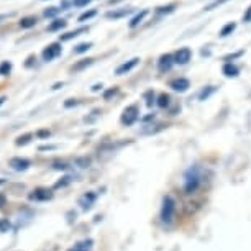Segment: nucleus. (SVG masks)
I'll use <instances>...</instances> for the list:
<instances>
[{"mask_svg":"<svg viewBox=\"0 0 251 251\" xmlns=\"http://www.w3.org/2000/svg\"><path fill=\"white\" fill-rule=\"evenodd\" d=\"M171 87H173V91H176V92H186L187 89L191 87V82H189L187 79H184V77H179V79L173 80Z\"/></svg>","mask_w":251,"mask_h":251,"instance_id":"9d476101","label":"nucleus"},{"mask_svg":"<svg viewBox=\"0 0 251 251\" xmlns=\"http://www.w3.org/2000/svg\"><path fill=\"white\" fill-rule=\"evenodd\" d=\"M33 140V133H25V135H20L18 138L15 140V145L17 146H25L28 145L30 141Z\"/></svg>","mask_w":251,"mask_h":251,"instance_id":"6ab92c4d","label":"nucleus"},{"mask_svg":"<svg viewBox=\"0 0 251 251\" xmlns=\"http://www.w3.org/2000/svg\"><path fill=\"white\" fill-rule=\"evenodd\" d=\"M174 212H176V201L171 196H166L163 201V208H161V219L163 222H171L174 217Z\"/></svg>","mask_w":251,"mask_h":251,"instance_id":"f03ea898","label":"nucleus"},{"mask_svg":"<svg viewBox=\"0 0 251 251\" xmlns=\"http://www.w3.org/2000/svg\"><path fill=\"white\" fill-rule=\"evenodd\" d=\"M75 164H79L80 168H87V166L91 164V159H89V158H79V159H75Z\"/></svg>","mask_w":251,"mask_h":251,"instance_id":"2f4dec72","label":"nucleus"},{"mask_svg":"<svg viewBox=\"0 0 251 251\" xmlns=\"http://www.w3.org/2000/svg\"><path fill=\"white\" fill-rule=\"evenodd\" d=\"M5 100H7V97H5V96H2V97H0V107H2L3 103H5Z\"/></svg>","mask_w":251,"mask_h":251,"instance_id":"c03bdc74","label":"nucleus"},{"mask_svg":"<svg viewBox=\"0 0 251 251\" xmlns=\"http://www.w3.org/2000/svg\"><path fill=\"white\" fill-rule=\"evenodd\" d=\"M212 92H215V87H208V89H203V91L201 92V94H199V99H201V100H205V99H208V97H210V94Z\"/></svg>","mask_w":251,"mask_h":251,"instance_id":"cd10ccee","label":"nucleus"},{"mask_svg":"<svg viewBox=\"0 0 251 251\" xmlns=\"http://www.w3.org/2000/svg\"><path fill=\"white\" fill-rule=\"evenodd\" d=\"M50 135H51V131H50V130H38V131H36V136H38V138H48Z\"/></svg>","mask_w":251,"mask_h":251,"instance_id":"f704fd0d","label":"nucleus"},{"mask_svg":"<svg viewBox=\"0 0 251 251\" xmlns=\"http://www.w3.org/2000/svg\"><path fill=\"white\" fill-rule=\"evenodd\" d=\"M12 63L10 61H2V63H0V75H8L12 73Z\"/></svg>","mask_w":251,"mask_h":251,"instance_id":"412c9836","label":"nucleus"},{"mask_svg":"<svg viewBox=\"0 0 251 251\" xmlns=\"http://www.w3.org/2000/svg\"><path fill=\"white\" fill-rule=\"evenodd\" d=\"M192 58V51L189 48H181L179 51H176L174 54V63L176 64H187Z\"/></svg>","mask_w":251,"mask_h":251,"instance_id":"0eeeda50","label":"nucleus"},{"mask_svg":"<svg viewBox=\"0 0 251 251\" xmlns=\"http://www.w3.org/2000/svg\"><path fill=\"white\" fill-rule=\"evenodd\" d=\"M96 15H97V10H87V12L80 13L79 18H77V22H79V23H84V22L91 20V18H92V17H96Z\"/></svg>","mask_w":251,"mask_h":251,"instance_id":"4be33fe9","label":"nucleus"},{"mask_svg":"<svg viewBox=\"0 0 251 251\" xmlns=\"http://www.w3.org/2000/svg\"><path fill=\"white\" fill-rule=\"evenodd\" d=\"M133 12L131 8H120V10H110L105 13L107 18H110V20H118V18H123L126 15H130V13Z\"/></svg>","mask_w":251,"mask_h":251,"instance_id":"9b49d317","label":"nucleus"},{"mask_svg":"<svg viewBox=\"0 0 251 251\" xmlns=\"http://www.w3.org/2000/svg\"><path fill=\"white\" fill-rule=\"evenodd\" d=\"M68 26V22L63 20V18H56L48 25V31L50 33H54V31H59V30H64Z\"/></svg>","mask_w":251,"mask_h":251,"instance_id":"f8f14e48","label":"nucleus"},{"mask_svg":"<svg viewBox=\"0 0 251 251\" xmlns=\"http://www.w3.org/2000/svg\"><path fill=\"white\" fill-rule=\"evenodd\" d=\"M94 64V59L92 58H87V59H80L79 63H75L73 68H71V71L73 73H79V71H84L86 68H89V66Z\"/></svg>","mask_w":251,"mask_h":251,"instance_id":"4468645a","label":"nucleus"},{"mask_svg":"<svg viewBox=\"0 0 251 251\" xmlns=\"http://www.w3.org/2000/svg\"><path fill=\"white\" fill-rule=\"evenodd\" d=\"M117 94H118V87H112V89H108L105 94H103V99H105V100H110V99L113 96H117Z\"/></svg>","mask_w":251,"mask_h":251,"instance_id":"c756f323","label":"nucleus"},{"mask_svg":"<svg viewBox=\"0 0 251 251\" xmlns=\"http://www.w3.org/2000/svg\"><path fill=\"white\" fill-rule=\"evenodd\" d=\"M138 117H140L138 107H136V105H130V107H126L125 110H123L120 120H122L123 125L130 126V125H133L136 120H138Z\"/></svg>","mask_w":251,"mask_h":251,"instance_id":"20e7f679","label":"nucleus"},{"mask_svg":"<svg viewBox=\"0 0 251 251\" xmlns=\"http://www.w3.org/2000/svg\"><path fill=\"white\" fill-rule=\"evenodd\" d=\"M91 2H92V0H73L74 7H87Z\"/></svg>","mask_w":251,"mask_h":251,"instance_id":"72a5a7b5","label":"nucleus"},{"mask_svg":"<svg viewBox=\"0 0 251 251\" xmlns=\"http://www.w3.org/2000/svg\"><path fill=\"white\" fill-rule=\"evenodd\" d=\"M53 169H58V171H66V169H68V164H64V163H54L53 164Z\"/></svg>","mask_w":251,"mask_h":251,"instance_id":"e433bc0d","label":"nucleus"},{"mask_svg":"<svg viewBox=\"0 0 251 251\" xmlns=\"http://www.w3.org/2000/svg\"><path fill=\"white\" fill-rule=\"evenodd\" d=\"M91 48H92V43H80V45H77L74 48V53L75 54H82V53H87Z\"/></svg>","mask_w":251,"mask_h":251,"instance_id":"b1692460","label":"nucleus"},{"mask_svg":"<svg viewBox=\"0 0 251 251\" xmlns=\"http://www.w3.org/2000/svg\"><path fill=\"white\" fill-rule=\"evenodd\" d=\"M63 86H64L63 82H58V84H54V86H53V91H58V89H61V87H63Z\"/></svg>","mask_w":251,"mask_h":251,"instance_id":"37998d69","label":"nucleus"},{"mask_svg":"<svg viewBox=\"0 0 251 251\" xmlns=\"http://www.w3.org/2000/svg\"><path fill=\"white\" fill-rule=\"evenodd\" d=\"M59 12H61V8H58V7H50V8H46V10L43 12V17H46V18H54V17L59 15Z\"/></svg>","mask_w":251,"mask_h":251,"instance_id":"5701e85b","label":"nucleus"},{"mask_svg":"<svg viewBox=\"0 0 251 251\" xmlns=\"http://www.w3.org/2000/svg\"><path fill=\"white\" fill-rule=\"evenodd\" d=\"M243 20L245 22H251V7L248 8V10H246V13L243 15Z\"/></svg>","mask_w":251,"mask_h":251,"instance_id":"58836bf2","label":"nucleus"},{"mask_svg":"<svg viewBox=\"0 0 251 251\" xmlns=\"http://www.w3.org/2000/svg\"><path fill=\"white\" fill-rule=\"evenodd\" d=\"M5 203H7V197L3 196V194H0V208L5 205Z\"/></svg>","mask_w":251,"mask_h":251,"instance_id":"a19ab883","label":"nucleus"},{"mask_svg":"<svg viewBox=\"0 0 251 251\" xmlns=\"http://www.w3.org/2000/svg\"><path fill=\"white\" fill-rule=\"evenodd\" d=\"M61 53H63V46H61V43H51L43 50L41 56H43V61L50 63V61H53L58 58V56H61Z\"/></svg>","mask_w":251,"mask_h":251,"instance_id":"7ed1b4c3","label":"nucleus"},{"mask_svg":"<svg viewBox=\"0 0 251 251\" xmlns=\"http://www.w3.org/2000/svg\"><path fill=\"white\" fill-rule=\"evenodd\" d=\"M12 228V225H10V222H8V219H3V220H0V231H8Z\"/></svg>","mask_w":251,"mask_h":251,"instance_id":"c85d7f7f","label":"nucleus"},{"mask_svg":"<svg viewBox=\"0 0 251 251\" xmlns=\"http://www.w3.org/2000/svg\"><path fill=\"white\" fill-rule=\"evenodd\" d=\"M174 8H176L174 5H166V7H159L156 12H158L159 15H163V13H173V12H174Z\"/></svg>","mask_w":251,"mask_h":251,"instance_id":"7c9ffc66","label":"nucleus"},{"mask_svg":"<svg viewBox=\"0 0 251 251\" xmlns=\"http://www.w3.org/2000/svg\"><path fill=\"white\" fill-rule=\"evenodd\" d=\"M2 184H5V179H0V186H2Z\"/></svg>","mask_w":251,"mask_h":251,"instance_id":"a18cd8bd","label":"nucleus"},{"mask_svg":"<svg viewBox=\"0 0 251 251\" xmlns=\"http://www.w3.org/2000/svg\"><path fill=\"white\" fill-rule=\"evenodd\" d=\"M145 97H146V105H148V107L153 105V102H154V94H153V92H148Z\"/></svg>","mask_w":251,"mask_h":251,"instance_id":"c9c22d12","label":"nucleus"},{"mask_svg":"<svg viewBox=\"0 0 251 251\" xmlns=\"http://www.w3.org/2000/svg\"><path fill=\"white\" fill-rule=\"evenodd\" d=\"M169 100H171V99H169V96H166V94H161L159 99H158V105L161 108H166V107L169 105Z\"/></svg>","mask_w":251,"mask_h":251,"instance_id":"a878e982","label":"nucleus"},{"mask_svg":"<svg viewBox=\"0 0 251 251\" xmlns=\"http://www.w3.org/2000/svg\"><path fill=\"white\" fill-rule=\"evenodd\" d=\"M201 186V171L197 168H191L186 174V184H184V191L186 194H194Z\"/></svg>","mask_w":251,"mask_h":251,"instance_id":"f257e3e1","label":"nucleus"},{"mask_svg":"<svg viewBox=\"0 0 251 251\" xmlns=\"http://www.w3.org/2000/svg\"><path fill=\"white\" fill-rule=\"evenodd\" d=\"M33 61H36V56H30V58L26 59V63H25V66H26V68H31Z\"/></svg>","mask_w":251,"mask_h":251,"instance_id":"ea45409f","label":"nucleus"},{"mask_svg":"<svg viewBox=\"0 0 251 251\" xmlns=\"http://www.w3.org/2000/svg\"><path fill=\"white\" fill-rule=\"evenodd\" d=\"M71 181H73V177H71V176H64L63 179H61V181H58V182L54 184V189L66 187V186H68V184H71Z\"/></svg>","mask_w":251,"mask_h":251,"instance_id":"bb28decb","label":"nucleus"},{"mask_svg":"<svg viewBox=\"0 0 251 251\" xmlns=\"http://www.w3.org/2000/svg\"><path fill=\"white\" fill-rule=\"evenodd\" d=\"M174 64V56L171 54H163L158 61V69L161 71V73H164V71H169L173 68Z\"/></svg>","mask_w":251,"mask_h":251,"instance_id":"1a4fd4ad","label":"nucleus"},{"mask_svg":"<svg viewBox=\"0 0 251 251\" xmlns=\"http://www.w3.org/2000/svg\"><path fill=\"white\" fill-rule=\"evenodd\" d=\"M222 73H224L226 77H236V75L240 74V69L236 68L233 63H226L224 66V69H222Z\"/></svg>","mask_w":251,"mask_h":251,"instance_id":"ddd939ff","label":"nucleus"},{"mask_svg":"<svg viewBox=\"0 0 251 251\" xmlns=\"http://www.w3.org/2000/svg\"><path fill=\"white\" fill-rule=\"evenodd\" d=\"M38 23V18L35 15H30V17H23L20 20V28H25V30H28V28H33Z\"/></svg>","mask_w":251,"mask_h":251,"instance_id":"f3484780","label":"nucleus"},{"mask_svg":"<svg viewBox=\"0 0 251 251\" xmlns=\"http://www.w3.org/2000/svg\"><path fill=\"white\" fill-rule=\"evenodd\" d=\"M102 87H103V86H102V84H96V86H94V87H92V91H94V92H97V91H100V89H102Z\"/></svg>","mask_w":251,"mask_h":251,"instance_id":"79ce46f5","label":"nucleus"},{"mask_svg":"<svg viewBox=\"0 0 251 251\" xmlns=\"http://www.w3.org/2000/svg\"><path fill=\"white\" fill-rule=\"evenodd\" d=\"M69 251H80V250L77 248V246H75V248H73V250H69Z\"/></svg>","mask_w":251,"mask_h":251,"instance_id":"49530a36","label":"nucleus"},{"mask_svg":"<svg viewBox=\"0 0 251 251\" xmlns=\"http://www.w3.org/2000/svg\"><path fill=\"white\" fill-rule=\"evenodd\" d=\"M236 30V23L235 22H230V23H226V25L222 28V31H220V36H228V35H231Z\"/></svg>","mask_w":251,"mask_h":251,"instance_id":"aec40b11","label":"nucleus"},{"mask_svg":"<svg viewBox=\"0 0 251 251\" xmlns=\"http://www.w3.org/2000/svg\"><path fill=\"white\" fill-rule=\"evenodd\" d=\"M148 15V10H141L140 13H136V15L131 18V22H130V28H136L140 25L141 22H143V18Z\"/></svg>","mask_w":251,"mask_h":251,"instance_id":"a211bd4d","label":"nucleus"},{"mask_svg":"<svg viewBox=\"0 0 251 251\" xmlns=\"http://www.w3.org/2000/svg\"><path fill=\"white\" fill-rule=\"evenodd\" d=\"M89 28H77V30L74 31H69V33H64V35L59 36V41H69V40H74V38H77L80 33H86Z\"/></svg>","mask_w":251,"mask_h":251,"instance_id":"2eb2a0df","label":"nucleus"},{"mask_svg":"<svg viewBox=\"0 0 251 251\" xmlns=\"http://www.w3.org/2000/svg\"><path fill=\"white\" fill-rule=\"evenodd\" d=\"M94 202H96V194H92V192L86 194V196H84V197L79 201V203H80V205H82L84 210H87V208H91Z\"/></svg>","mask_w":251,"mask_h":251,"instance_id":"dca6fc26","label":"nucleus"},{"mask_svg":"<svg viewBox=\"0 0 251 251\" xmlns=\"http://www.w3.org/2000/svg\"><path fill=\"white\" fill-rule=\"evenodd\" d=\"M28 197H30V201H35V202H46L53 199V191L45 189V187H38Z\"/></svg>","mask_w":251,"mask_h":251,"instance_id":"39448f33","label":"nucleus"},{"mask_svg":"<svg viewBox=\"0 0 251 251\" xmlns=\"http://www.w3.org/2000/svg\"><path fill=\"white\" fill-rule=\"evenodd\" d=\"M2 18H5V17H0V20H2Z\"/></svg>","mask_w":251,"mask_h":251,"instance_id":"de8ad7c7","label":"nucleus"},{"mask_svg":"<svg viewBox=\"0 0 251 251\" xmlns=\"http://www.w3.org/2000/svg\"><path fill=\"white\" fill-rule=\"evenodd\" d=\"M10 168L12 169H15V171H26V169H30V159H26V158H12L10 159Z\"/></svg>","mask_w":251,"mask_h":251,"instance_id":"423d86ee","label":"nucleus"},{"mask_svg":"<svg viewBox=\"0 0 251 251\" xmlns=\"http://www.w3.org/2000/svg\"><path fill=\"white\" fill-rule=\"evenodd\" d=\"M138 63H140L138 58H133V59L126 61V63H123V64L118 66L117 71H115V74L117 75H123V74H126V73H130L131 69H135L136 66H138Z\"/></svg>","mask_w":251,"mask_h":251,"instance_id":"6e6552de","label":"nucleus"},{"mask_svg":"<svg viewBox=\"0 0 251 251\" xmlns=\"http://www.w3.org/2000/svg\"><path fill=\"white\" fill-rule=\"evenodd\" d=\"M75 105H79V100H77V99H68V100L64 102V107H66V108H73V107H75Z\"/></svg>","mask_w":251,"mask_h":251,"instance_id":"473e14b6","label":"nucleus"},{"mask_svg":"<svg viewBox=\"0 0 251 251\" xmlns=\"http://www.w3.org/2000/svg\"><path fill=\"white\" fill-rule=\"evenodd\" d=\"M225 2H228V0H214L212 3H208V5L203 8L205 12H210V10H214V8H217V7H220V5H224Z\"/></svg>","mask_w":251,"mask_h":251,"instance_id":"393cba45","label":"nucleus"},{"mask_svg":"<svg viewBox=\"0 0 251 251\" xmlns=\"http://www.w3.org/2000/svg\"><path fill=\"white\" fill-rule=\"evenodd\" d=\"M40 151H51V150H56V145H43L38 148Z\"/></svg>","mask_w":251,"mask_h":251,"instance_id":"4c0bfd02","label":"nucleus"}]
</instances>
